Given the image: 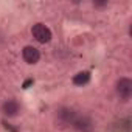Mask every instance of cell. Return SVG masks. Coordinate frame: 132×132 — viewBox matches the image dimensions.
Returning a JSON list of instances; mask_svg holds the SVG:
<instances>
[{"instance_id":"cell-1","label":"cell","mask_w":132,"mask_h":132,"mask_svg":"<svg viewBox=\"0 0 132 132\" xmlns=\"http://www.w3.org/2000/svg\"><path fill=\"white\" fill-rule=\"evenodd\" d=\"M76 117V112L70 107H59L56 110V115H54V121H56V126L59 127H67V126H72L73 120Z\"/></svg>"},{"instance_id":"cell-2","label":"cell","mask_w":132,"mask_h":132,"mask_svg":"<svg viewBox=\"0 0 132 132\" xmlns=\"http://www.w3.org/2000/svg\"><path fill=\"white\" fill-rule=\"evenodd\" d=\"M31 34H33V37L39 42V44H48L50 40H51V37H53V33H51V30L45 25V23H34L33 27H31Z\"/></svg>"},{"instance_id":"cell-3","label":"cell","mask_w":132,"mask_h":132,"mask_svg":"<svg viewBox=\"0 0 132 132\" xmlns=\"http://www.w3.org/2000/svg\"><path fill=\"white\" fill-rule=\"evenodd\" d=\"M115 92L121 101H129L132 96V81L126 76L120 78L115 84Z\"/></svg>"},{"instance_id":"cell-4","label":"cell","mask_w":132,"mask_h":132,"mask_svg":"<svg viewBox=\"0 0 132 132\" xmlns=\"http://www.w3.org/2000/svg\"><path fill=\"white\" fill-rule=\"evenodd\" d=\"M72 127L78 132H93L95 129V123L90 117L87 115H76L73 123H72Z\"/></svg>"},{"instance_id":"cell-5","label":"cell","mask_w":132,"mask_h":132,"mask_svg":"<svg viewBox=\"0 0 132 132\" xmlns=\"http://www.w3.org/2000/svg\"><path fill=\"white\" fill-rule=\"evenodd\" d=\"M22 57H23V61H25L27 64H37L39 59H40V53H39V50H37L36 47L27 45V47H23V50H22Z\"/></svg>"},{"instance_id":"cell-6","label":"cell","mask_w":132,"mask_h":132,"mask_svg":"<svg viewBox=\"0 0 132 132\" xmlns=\"http://www.w3.org/2000/svg\"><path fill=\"white\" fill-rule=\"evenodd\" d=\"M2 112H3L5 117H8V118H14V117H17L19 112H20V104H19L16 100H8V101L3 103V106H2Z\"/></svg>"},{"instance_id":"cell-7","label":"cell","mask_w":132,"mask_h":132,"mask_svg":"<svg viewBox=\"0 0 132 132\" xmlns=\"http://www.w3.org/2000/svg\"><path fill=\"white\" fill-rule=\"evenodd\" d=\"M90 81V73L89 72H79L73 76V84L75 86H86Z\"/></svg>"},{"instance_id":"cell-8","label":"cell","mask_w":132,"mask_h":132,"mask_svg":"<svg viewBox=\"0 0 132 132\" xmlns=\"http://www.w3.org/2000/svg\"><path fill=\"white\" fill-rule=\"evenodd\" d=\"M93 6L95 8H104V6H107V3L106 2H93Z\"/></svg>"}]
</instances>
